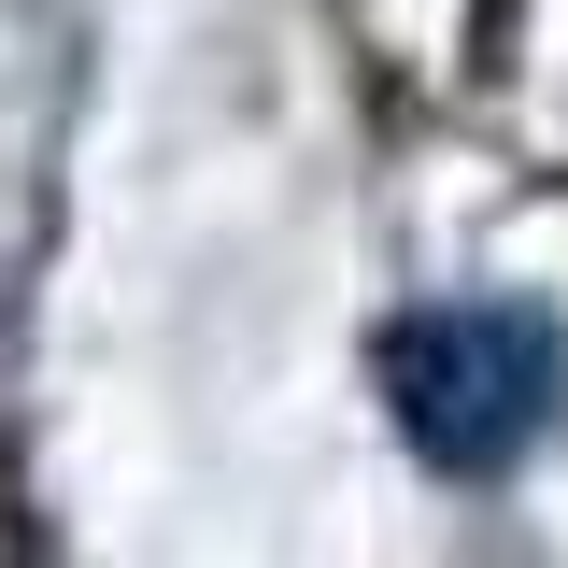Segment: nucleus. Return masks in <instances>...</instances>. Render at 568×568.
I'll return each instance as SVG.
<instances>
[{"instance_id": "obj_1", "label": "nucleus", "mask_w": 568, "mask_h": 568, "mask_svg": "<svg viewBox=\"0 0 568 568\" xmlns=\"http://www.w3.org/2000/svg\"><path fill=\"white\" fill-rule=\"evenodd\" d=\"M384 413L440 484H497L568 426V342L526 298H426L384 327Z\"/></svg>"}]
</instances>
